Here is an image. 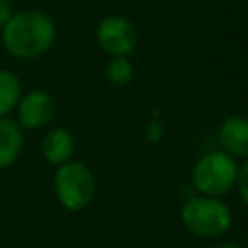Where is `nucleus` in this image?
<instances>
[{
    "label": "nucleus",
    "mask_w": 248,
    "mask_h": 248,
    "mask_svg": "<svg viewBox=\"0 0 248 248\" xmlns=\"http://www.w3.org/2000/svg\"><path fill=\"white\" fill-rule=\"evenodd\" d=\"M221 151L231 157H248V118L246 116H229L221 122L217 132Z\"/></svg>",
    "instance_id": "nucleus-7"
},
{
    "label": "nucleus",
    "mask_w": 248,
    "mask_h": 248,
    "mask_svg": "<svg viewBox=\"0 0 248 248\" xmlns=\"http://www.w3.org/2000/svg\"><path fill=\"white\" fill-rule=\"evenodd\" d=\"M21 99V81L10 70H0V116H8Z\"/></svg>",
    "instance_id": "nucleus-10"
},
{
    "label": "nucleus",
    "mask_w": 248,
    "mask_h": 248,
    "mask_svg": "<svg viewBox=\"0 0 248 248\" xmlns=\"http://www.w3.org/2000/svg\"><path fill=\"white\" fill-rule=\"evenodd\" d=\"M12 4L8 0H0V29L8 23V19L12 17Z\"/></svg>",
    "instance_id": "nucleus-14"
},
{
    "label": "nucleus",
    "mask_w": 248,
    "mask_h": 248,
    "mask_svg": "<svg viewBox=\"0 0 248 248\" xmlns=\"http://www.w3.org/2000/svg\"><path fill=\"white\" fill-rule=\"evenodd\" d=\"M23 128L10 116H0V169L10 167L21 153Z\"/></svg>",
    "instance_id": "nucleus-9"
},
{
    "label": "nucleus",
    "mask_w": 248,
    "mask_h": 248,
    "mask_svg": "<svg viewBox=\"0 0 248 248\" xmlns=\"http://www.w3.org/2000/svg\"><path fill=\"white\" fill-rule=\"evenodd\" d=\"M211 248H242L238 244H217V246H211Z\"/></svg>",
    "instance_id": "nucleus-15"
},
{
    "label": "nucleus",
    "mask_w": 248,
    "mask_h": 248,
    "mask_svg": "<svg viewBox=\"0 0 248 248\" xmlns=\"http://www.w3.org/2000/svg\"><path fill=\"white\" fill-rule=\"evenodd\" d=\"M97 41L110 56H128L138 45V33L130 19L122 16H108L97 27Z\"/></svg>",
    "instance_id": "nucleus-5"
},
{
    "label": "nucleus",
    "mask_w": 248,
    "mask_h": 248,
    "mask_svg": "<svg viewBox=\"0 0 248 248\" xmlns=\"http://www.w3.org/2000/svg\"><path fill=\"white\" fill-rule=\"evenodd\" d=\"M105 76H107L108 83H112L114 87H124L132 81L134 68L126 56H112L105 68Z\"/></svg>",
    "instance_id": "nucleus-11"
},
{
    "label": "nucleus",
    "mask_w": 248,
    "mask_h": 248,
    "mask_svg": "<svg viewBox=\"0 0 248 248\" xmlns=\"http://www.w3.org/2000/svg\"><path fill=\"white\" fill-rule=\"evenodd\" d=\"M17 124L25 130H39L50 124L56 112L54 97L48 91L33 89L21 95L17 103Z\"/></svg>",
    "instance_id": "nucleus-6"
},
{
    "label": "nucleus",
    "mask_w": 248,
    "mask_h": 248,
    "mask_svg": "<svg viewBox=\"0 0 248 248\" xmlns=\"http://www.w3.org/2000/svg\"><path fill=\"white\" fill-rule=\"evenodd\" d=\"M236 188H238V196L240 200L248 205V157L244 161L242 167H238V172H236Z\"/></svg>",
    "instance_id": "nucleus-12"
},
{
    "label": "nucleus",
    "mask_w": 248,
    "mask_h": 248,
    "mask_svg": "<svg viewBox=\"0 0 248 248\" xmlns=\"http://www.w3.org/2000/svg\"><path fill=\"white\" fill-rule=\"evenodd\" d=\"M56 37L52 19L39 10L14 14L2 27V45L16 58H37L45 54Z\"/></svg>",
    "instance_id": "nucleus-1"
},
{
    "label": "nucleus",
    "mask_w": 248,
    "mask_h": 248,
    "mask_svg": "<svg viewBox=\"0 0 248 248\" xmlns=\"http://www.w3.org/2000/svg\"><path fill=\"white\" fill-rule=\"evenodd\" d=\"M43 155L50 165H64L68 161H72L74 149H76V141L74 136L66 130V128H52L45 134L43 138Z\"/></svg>",
    "instance_id": "nucleus-8"
},
{
    "label": "nucleus",
    "mask_w": 248,
    "mask_h": 248,
    "mask_svg": "<svg viewBox=\"0 0 248 248\" xmlns=\"http://www.w3.org/2000/svg\"><path fill=\"white\" fill-rule=\"evenodd\" d=\"M236 172L238 165L234 157L225 151H207L192 169V186L196 194L219 198L234 186Z\"/></svg>",
    "instance_id": "nucleus-3"
},
{
    "label": "nucleus",
    "mask_w": 248,
    "mask_h": 248,
    "mask_svg": "<svg viewBox=\"0 0 248 248\" xmlns=\"http://www.w3.org/2000/svg\"><path fill=\"white\" fill-rule=\"evenodd\" d=\"M182 225L196 236L215 238L225 234L232 225V213L225 202L211 196L194 194L184 200L180 209Z\"/></svg>",
    "instance_id": "nucleus-2"
},
{
    "label": "nucleus",
    "mask_w": 248,
    "mask_h": 248,
    "mask_svg": "<svg viewBox=\"0 0 248 248\" xmlns=\"http://www.w3.org/2000/svg\"><path fill=\"white\" fill-rule=\"evenodd\" d=\"M145 138H147L149 143H157L163 138V124L161 122H149L147 132H145Z\"/></svg>",
    "instance_id": "nucleus-13"
},
{
    "label": "nucleus",
    "mask_w": 248,
    "mask_h": 248,
    "mask_svg": "<svg viewBox=\"0 0 248 248\" xmlns=\"http://www.w3.org/2000/svg\"><path fill=\"white\" fill-rule=\"evenodd\" d=\"M54 194L62 207L79 211L87 207L95 196V176L85 163L68 161L54 172Z\"/></svg>",
    "instance_id": "nucleus-4"
}]
</instances>
